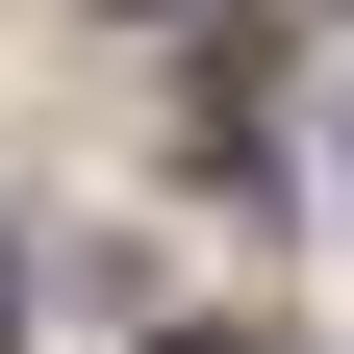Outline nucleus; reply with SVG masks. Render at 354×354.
<instances>
[{
	"label": "nucleus",
	"mask_w": 354,
	"mask_h": 354,
	"mask_svg": "<svg viewBox=\"0 0 354 354\" xmlns=\"http://www.w3.org/2000/svg\"><path fill=\"white\" fill-rule=\"evenodd\" d=\"M0 329H26V279H0Z\"/></svg>",
	"instance_id": "f257e3e1"
}]
</instances>
